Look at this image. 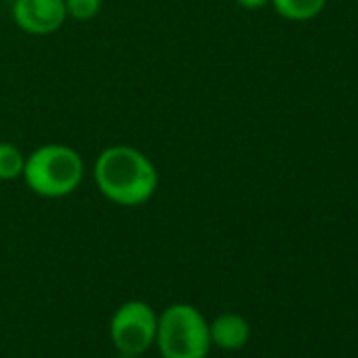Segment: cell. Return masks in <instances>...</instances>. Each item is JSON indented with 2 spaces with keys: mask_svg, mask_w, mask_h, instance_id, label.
Segmentation results:
<instances>
[{
  "mask_svg": "<svg viewBox=\"0 0 358 358\" xmlns=\"http://www.w3.org/2000/svg\"><path fill=\"white\" fill-rule=\"evenodd\" d=\"M97 190L114 205L139 207L148 203L158 188L154 162L133 145H110L93 164Z\"/></svg>",
  "mask_w": 358,
  "mask_h": 358,
  "instance_id": "6da1fadb",
  "label": "cell"
},
{
  "mask_svg": "<svg viewBox=\"0 0 358 358\" xmlns=\"http://www.w3.org/2000/svg\"><path fill=\"white\" fill-rule=\"evenodd\" d=\"M26 186L43 199H64L76 192L85 177L80 154L64 143H45L26 156Z\"/></svg>",
  "mask_w": 358,
  "mask_h": 358,
  "instance_id": "7a4b0ae2",
  "label": "cell"
},
{
  "mask_svg": "<svg viewBox=\"0 0 358 358\" xmlns=\"http://www.w3.org/2000/svg\"><path fill=\"white\" fill-rule=\"evenodd\" d=\"M162 358H207L211 333L205 314L190 303H173L158 314L156 341Z\"/></svg>",
  "mask_w": 358,
  "mask_h": 358,
  "instance_id": "3957f363",
  "label": "cell"
},
{
  "mask_svg": "<svg viewBox=\"0 0 358 358\" xmlns=\"http://www.w3.org/2000/svg\"><path fill=\"white\" fill-rule=\"evenodd\" d=\"M158 314L145 301L122 303L110 320V337L114 345L127 356L148 352L156 341Z\"/></svg>",
  "mask_w": 358,
  "mask_h": 358,
  "instance_id": "277c9868",
  "label": "cell"
},
{
  "mask_svg": "<svg viewBox=\"0 0 358 358\" xmlns=\"http://www.w3.org/2000/svg\"><path fill=\"white\" fill-rule=\"evenodd\" d=\"M11 17L22 32L49 36L66 24L68 13L64 0H13Z\"/></svg>",
  "mask_w": 358,
  "mask_h": 358,
  "instance_id": "5b68a950",
  "label": "cell"
},
{
  "mask_svg": "<svg viewBox=\"0 0 358 358\" xmlns=\"http://www.w3.org/2000/svg\"><path fill=\"white\" fill-rule=\"evenodd\" d=\"M209 333H211V343H215L222 350L234 352V350L245 348V343L249 341L251 324L247 322L245 316L226 312L209 324Z\"/></svg>",
  "mask_w": 358,
  "mask_h": 358,
  "instance_id": "8992f818",
  "label": "cell"
},
{
  "mask_svg": "<svg viewBox=\"0 0 358 358\" xmlns=\"http://www.w3.org/2000/svg\"><path fill=\"white\" fill-rule=\"evenodd\" d=\"M274 11L289 22H310L322 13L327 0H270Z\"/></svg>",
  "mask_w": 358,
  "mask_h": 358,
  "instance_id": "52a82bcc",
  "label": "cell"
},
{
  "mask_svg": "<svg viewBox=\"0 0 358 358\" xmlns=\"http://www.w3.org/2000/svg\"><path fill=\"white\" fill-rule=\"evenodd\" d=\"M26 156L24 152L9 141H0V182H13L24 175Z\"/></svg>",
  "mask_w": 358,
  "mask_h": 358,
  "instance_id": "ba28073f",
  "label": "cell"
},
{
  "mask_svg": "<svg viewBox=\"0 0 358 358\" xmlns=\"http://www.w3.org/2000/svg\"><path fill=\"white\" fill-rule=\"evenodd\" d=\"M68 20L74 22H89L99 15L103 0H64Z\"/></svg>",
  "mask_w": 358,
  "mask_h": 358,
  "instance_id": "9c48e42d",
  "label": "cell"
},
{
  "mask_svg": "<svg viewBox=\"0 0 358 358\" xmlns=\"http://www.w3.org/2000/svg\"><path fill=\"white\" fill-rule=\"evenodd\" d=\"M270 3V0H236V5L247 9V11H257L262 7H266Z\"/></svg>",
  "mask_w": 358,
  "mask_h": 358,
  "instance_id": "30bf717a",
  "label": "cell"
}]
</instances>
